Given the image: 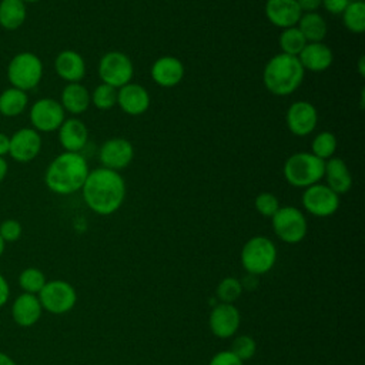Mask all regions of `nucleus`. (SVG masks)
<instances>
[{"instance_id": "nucleus-1", "label": "nucleus", "mask_w": 365, "mask_h": 365, "mask_svg": "<svg viewBox=\"0 0 365 365\" xmlns=\"http://www.w3.org/2000/svg\"><path fill=\"white\" fill-rule=\"evenodd\" d=\"M125 181L118 171L104 167L90 170L83 188L86 205L98 215H111L125 200Z\"/></svg>"}, {"instance_id": "nucleus-2", "label": "nucleus", "mask_w": 365, "mask_h": 365, "mask_svg": "<svg viewBox=\"0 0 365 365\" xmlns=\"http://www.w3.org/2000/svg\"><path fill=\"white\" fill-rule=\"evenodd\" d=\"M88 173L87 160L81 153L63 151L48 163L44 184L54 194L70 195L81 191Z\"/></svg>"}, {"instance_id": "nucleus-3", "label": "nucleus", "mask_w": 365, "mask_h": 365, "mask_svg": "<svg viewBox=\"0 0 365 365\" xmlns=\"http://www.w3.org/2000/svg\"><path fill=\"white\" fill-rule=\"evenodd\" d=\"M305 70L298 57L278 53L271 57L262 70V83L265 88L278 97L289 96L299 88L304 81Z\"/></svg>"}, {"instance_id": "nucleus-4", "label": "nucleus", "mask_w": 365, "mask_h": 365, "mask_svg": "<svg viewBox=\"0 0 365 365\" xmlns=\"http://www.w3.org/2000/svg\"><path fill=\"white\" fill-rule=\"evenodd\" d=\"M325 161L308 151L291 154L282 167L285 181L295 188H307L319 182L324 177Z\"/></svg>"}, {"instance_id": "nucleus-5", "label": "nucleus", "mask_w": 365, "mask_h": 365, "mask_svg": "<svg viewBox=\"0 0 365 365\" xmlns=\"http://www.w3.org/2000/svg\"><path fill=\"white\" fill-rule=\"evenodd\" d=\"M43 71V61L37 54L31 51H20L10 58L6 76L11 87L27 93L40 84Z\"/></svg>"}, {"instance_id": "nucleus-6", "label": "nucleus", "mask_w": 365, "mask_h": 365, "mask_svg": "<svg viewBox=\"0 0 365 365\" xmlns=\"http://www.w3.org/2000/svg\"><path fill=\"white\" fill-rule=\"evenodd\" d=\"M275 261L277 248L268 237H251L241 250V264L248 274L262 275L274 267Z\"/></svg>"}, {"instance_id": "nucleus-7", "label": "nucleus", "mask_w": 365, "mask_h": 365, "mask_svg": "<svg viewBox=\"0 0 365 365\" xmlns=\"http://www.w3.org/2000/svg\"><path fill=\"white\" fill-rule=\"evenodd\" d=\"M275 235L287 244L301 242L308 232V222L304 212L292 205L279 207L271 217Z\"/></svg>"}, {"instance_id": "nucleus-8", "label": "nucleus", "mask_w": 365, "mask_h": 365, "mask_svg": "<svg viewBox=\"0 0 365 365\" xmlns=\"http://www.w3.org/2000/svg\"><path fill=\"white\" fill-rule=\"evenodd\" d=\"M97 73L101 83L118 90L120 87L131 83L134 64L125 53L113 50L103 54L97 66Z\"/></svg>"}, {"instance_id": "nucleus-9", "label": "nucleus", "mask_w": 365, "mask_h": 365, "mask_svg": "<svg viewBox=\"0 0 365 365\" xmlns=\"http://www.w3.org/2000/svg\"><path fill=\"white\" fill-rule=\"evenodd\" d=\"M29 118L31 128L38 133H53L66 120V111L60 101L50 97L36 100L29 108Z\"/></svg>"}, {"instance_id": "nucleus-10", "label": "nucleus", "mask_w": 365, "mask_h": 365, "mask_svg": "<svg viewBox=\"0 0 365 365\" xmlns=\"http://www.w3.org/2000/svg\"><path fill=\"white\" fill-rule=\"evenodd\" d=\"M38 301L43 309L60 315L68 312L76 305L77 292L67 281L54 279L44 284L38 292Z\"/></svg>"}, {"instance_id": "nucleus-11", "label": "nucleus", "mask_w": 365, "mask_h": 365, "mask_svg": "<svg viewBox=\"0 0 365 365\" xmlns=\"http://www.w3.org/2000/svg\"><path fill=\"white\" fill-rule=\"evenodd\" d=\"M301 202L304 210L314 217H331L339 208V195L328 185L317 182L304 188Z\"/></svg>"}, {"instance_id": "nucleus-12", "label": "nucleus", "mask_w": 365, "mask_h": 365, "mask_svg": "<svg viewBox=\"0 0 365 365\" xmlns=\"http://www.w3.org/2000/svg\"><path fill=\"white\" fill-rule=\"evenodd\" d=\"M134 158V145L130 140L123 137H113L106 140L98 151L101 167L118 171L127 168Z\"/></svg>"}, {"instance_id": "nucleus-13", "label": "nucleus", "mask_w": 365, "mask_h": 365, "mask_svg": "<svg viewBox=\"0 0 365 365\" xmlns=\"http://www.w3.org/2000/svg\"><path fill=\"white\" fill-rule=\"evenodd\" d=\"M43 140L38 131L31 127H21L10 135L9 155L16 163H30L41 151Z\"/></svg>"}, {"instance_id": "nucleus-14", "label": "nucleus", "mask_w": 365, "mask_h": 365, "mask_svg": "<svg viewBox=\"0 0 365 365\" xmlns=\"http://www.w3.org/2000/svg\"><path fill=\"white\" fill-rule=\"evenodd\" d=\"M285 123L291 134L297 137H307L317 128L318 111L309 101H294L285 113Z\"/></svg>"}, {"instance_id": "nucleus-15", "label": "nucleus", "mask_w": 365, "mask_h": 365, "mask_svg": "<svg viewBox=\"0 0 365 365\" xmlns=\"http://www.w3.org/2000/svg\"><path fill=\"white\" fill-rule=\"evenodd\" d=\"M148 90L138 83H128L117 90V106L127 115H141L150 107Z\"/></svg>"}, {"instance_id": "nucleus-16", "label": "nucleus", "mask_w": 365, "mask_h": 365, "mask_svg": "<svg viewBox=\"0 0 365 365\" xmlns=\"http://www.w3.org/2000/svg\"><path fill=\"white\" fill-rule=\"evenodd\" d=\"M210 329L218 338H230L232 336L241 322L240 311L234 304H217L210 314Z\"/></svg>"}, {"instance_id": "nucleus-17", "label": "nucleus", "mask_w": 365, "mask_h": 365, "mask_svg": "<svg viewBox=\"0 0 365 365\" xmlns=\"http://www.w3.org/2000/svg\"><path fill=\"white\" fill-rule=\"evenodd\" d=\"M184 64L178 57L174 56H161L158 57L150 70L153 81L163 87L171 88L178 86L184 78Z\"/></svg>"}, {"instance_id": "nucleus-18", "label": "nucleus", "mask_w": 365, "mask_h": 365, "mask_svg": "<svg viewBox=\"0 0 365 365\" xmlns=\"http://www.w3.org/2000/svg\"><path fill=\"white\" fill-rule=\"evenodd\" d=\"M264 13L267 20L281 30L297 26L302 14L297 0H267Z\"/></svg>"}, {"instance_id": "nucleus-19", "label": "nucleus", "mask_w": 365, "mask_h": 365, "mask_svg": "<svg viewBox=\"0 0 365 365\" xmlns=\"http://www.w3.org/2000/svg\"><path fill=\"white\" fill-rule=\"evenodd\" d=\"M58 143L64 151L81 153L88 141V128L77 117H70L63 121L57 130Z\"/></svg>"}, {"instance_id": "nucleus-20", "label": "nucleus", "mask_w": 365, "mask_h": 365, "mask_svg": "<svg viewBox=\"0 0 365 365\" xmlns=\"http://www.w3.org/2000/svg\"><path fill=\"white\" fill-rule=\"evenodd\" d=\"M54 70L66 83H80L86 77V61L76 50H63L54 58Z\"/></svg>"}, {"instance_id": "nucleus-21", "label": "nucleus", "mask_w": 365, "mask_h": 365, "mask_svg": "<svg viewBox=\"0 0 365 365\" xmlns=\"http://www.w3.org/2000/svg\"><path fill=\"white\" fill-rule=\"evenodd\" d=\"M298 60L302 68L312 73H321L328 70L334 63V53L324 41L307 43L302 51L298 54Z\"/></svg>"}, {"instance_id": "nucleus-22", "label": "nucleus", "mask_w": 365, "mask_h": 365, "mask_svg": "<svg viewBox=\"0 0 365 365\" xmlns=\"http://www.w3.org/2000/svg\"><path fill=\"white\" fill-rule=\"evenodd\" d=\"M325 185H328L338 195L348 192L352 188V174L346 163L339 157H331L325 161L324 177Z\"/></svg>"}, {"instance_id": "nucleus-23", "label": "nucleus", "mask_w": 365, "mask_h": 365, "mask_svg": "<svg viewBox=\"0 0 365 365\" xmlns=\"http://www.w3.org/2000/svg\"><path fill=\"white\" fill-rule=\"evenodd\" d=\"M41 311L43 308L38 297H36L34 294L23 292L13 302L11 317L14 322L20 327H31L40 319Z\"/></svg>"}, {"instance_id": "nucleus-24", "label": "nucleus", "mask_w": 365, "mask_h": 365, "mask_svg": "<svg viewBox=\"0 0 365 365\" xmlns=\"http://www.w3.org/2000/svg\"><path fill=\"white\" fill-rule=\"evenodd\" d=\"M60 104L66 113L73 115L83 114L91 104L90 91L81 83H67L61 90Z\"/></svg>"}, {"instance_id": "nucleus-25", "label": "nucleus", "mask_w": 365, "mask_h": 365, "mask_svg": "<svg viewBox=\"0 0 365 365\" xmlns=\"http://www.w3.org/2000/svg\"><path fill=\"white\" fill-rule=\"evenodd\" d=\"M27 19V4L21 0H0V27L6 31L20 29Z\"/></svg>"}, {"instance_id": "nucleus-26", "label": "nucleus", "mask_w": 365, "mask_h": 365, "mask_svg": "<svg viewBox=\"0 0 365 365\" xmlns=\"http://www.w3.org/2000/svg\"><path fill=\"white\" fill-rule=\"evenodd\" d=\"M297 27L302 33L307 43L324 41L328 33L327 21L318 11L302 13L297 23Z\"/></svg>"}, {"instance_id": "nucleus-27", "label": "nucleus", "mask_w": 365, "mask_h": 365, "mask_svg": "<svg viewBox=\"0 0 365 365\" xmlns=\"http://www.w3.org/2000/svg\"><path fill=\"white\" fill-rule=\"evenodd\" d=\"M29 107V96L16 87H7L0 93V114L3 117H17Z\"/></svg>"}, {"instance_id": "nucleus-28", "label": "nucleus", "mask_w": 365, "mask_h": 365, "mask_svg": "<svg viewBox=\"0 0 365 365\" xmlns=\"http://www.w3.org/2000/svg\"><path fill=\"white\" fill-rule=\"evenodd\" d=\"M341 16L348 31L354 34L365 31V1H351Z\"/></svg>"}, {"instance_id": "nucleus-29", "label": "nucleus", "mask_w": 365, "mask_h": 365, "mask_svg": "<svg viewBox=\"0 0 365 365\" xmlns=\"http://www.w3.org/2000/svg\"><path fill=\"white\" fill-rule=\"evenodd\" d=\"M278 44H279L281 53L298 57V54L305 47L307 40L304 38V36L298 30V27L294 26V27H288V29L281 30L279 37H278Z\"/></svg>"}, {"instance_id": "nucleus-30", "label": "nucleus", "mask_w": 365, "mask_h": 365, "mask_svg": "<svg viewBox=\"0 0 365 365\" xmlns=\"http://www.w3.org/2000/svg\"><path fill=\"white\" fill-rule=\"evenodd\" d=\"M336 137L331 131H319L311 143V151L315 157L327 161L331 157H334L336 151Z\"/></svg>"}, {"instance_id": "nucleus-31", "label": "nucleus", "mask_w": 365, "mask_h": 365, "mask_svg": "<svg viewBox=\"0 0 365 365\" xmlns=\"http://www.w3.org/2000/svg\"><path fill=\"white\" fill-rule=\"evenodd\" d=\"M91 104L98 110H111L114 106H117V88L100 83L93 93H90Z\"/></svg>"}, {"instance_id": "nucleus-32", "label": "nucleus", "mask_w": 365, "mask_h": 365, "mask_svg": "<svg viewBox=\"0 0 365 365\" xmlns=\"http://www.w3.org/2000/svg\"><path fill=\"white\" fill-rule=\"evenodd\" d=\"M46 282L44 274L37 268H26L19 275V284L27 294H38Z\"/></svg>"}, {"instance_id": "nucleus-33", "label": "nucleus", "mask_w": 365, "mask_h": 365, "mask_svg": "<svg viewBox=\"0 0 365 365\" xmlns=\"http://www.w3.org/2000/svg\"><path fill=\"white\" fill-rule=\"evenodd\" d=\"M215 292H217V298L221 302L234 304L241 297V292H242L241 281L234 277H227L217 285Z\"/></svg>"}, {"instance_id": "nucleus-34", "label": "nucleus", "mask_w": 365, "mask_h": 365, "mask_svg": "<svg viewBox=\"0 0 365 365\" xmlns=\"http://www.w3.org/2000/svg\"><path fill=\"white\" fill-rule=\"evenodd\" d=\"M254 205H255V210L259 215L268 217V218H271L278 211V208L281 207L278 197L274 195L272 192H268V191L259 192L255 197Z\"/></svg>"}, {"instance_id": "nucleus-35", "label": "nucleus", "mask_w": 365, "mask_h": 365, "mask_svg": "<svg viewBox=\"0 0 365 365\" xmlns=\"http://www.w3.org/2000/svg\"><path fill=\"white\" fill-rule=\"evenodd\" d=\"M230 351L244 362L254 356L257 351V344L250 335H240L232 341Z\"/></svg>"}, {"instance_id": "nucleus-36", "label": "nucleus", "mask_w": 365, "mask_h": 365, "mask_svg": "<svg viewBox=\"0 0 365 365\" xmlns=\"http://www.w3.org/2000/svg\"><path fill=\"white\" fill-rule=\"evenodd\" d=\"M21 224L17 220H4L0 224V237L4 242H14L21 237Z\"/></svg>"}, {"instance_id": "nucleus-37", "label": "nucleus", "mask_w": 365, "mask_h": 365, "mask_svg": "<svg viewBox=\"0 0 365 365\" xmlns=\"http://www.w3.org/2000/svg\"><path fill=\"white\" fill-rule=\"evenodd\" d=\"M208 365H242V361L231 351H220L210 359Z\"/></svg>"}, {"instance_id": "nucleus-38", "label": "nucleus", "mask_w": 365, "mask_h": 365, "mask_svg": "<svg viewBox=\"0 0 365 365\" xmlns=\"http://www.w3.org/2000/svg\"><path fill=\"white\" fill-rule=\"evenodd\" d=\"M351 0H321V7H324L329 14H342Z\"/></svg>"}, {"instance_id": "nucleus-39", "label": "nucleus", "mask_w": 365, "mask_h": 365, "mask_svg": "<svg viewBox=\"0 0 365 365\" xmlns=\"http://www.w3.org/2000/svg\"><path fill=\"white\" fill-rule=\"evenodd\" d=\"M297 4L302 13H314L321 7V0H297Z\"/></svg>"}, {"instance_id": "nucleus-40", "label": "nucleus", "mask_w": 365, "mask_h": 365, "mask_svg": "<svg viewBox=\"0 0 365 365\" xmlns=\"http://www.w3.org/2000/svg\"><path fill=\"white\" fill-rule=\"evenodd\" d=\"M9 295H10L9 284H7L6 278L0 274V307H3V305L7 302Z\"/></svg>"}, {"instance_id": "nucleus-41", "label": "nucleus", "mask_w": 365, "mask_h": 365, "mask_svg": "<svg viewBox=\"0 0 365 365\" xmlns=\"http://www.w3.org/2000/svg\"><path fill=\"white\" fill-rule=\"evenodd\" d=\"M9 147H10V135L0 131V157L9 155Z\"/></svg>"}, {"instance_id": "nucleus-42", "label": "nucleus", "mask_w": 365, "mask_h": 365, "mask_svg": "<svg viewBox=\"0 0 365 365\" xmlns=\"http://www.w3.org/2000/svg\"><path fill=\"white\" fill-rule=\"evenodd\" d=\"M9 173V164L4 157H0V182L7 177Z\"/></svg>"}, {"instance_id": "nucleus-43", "label": "nucleus", "mask_w": 365, "mask_h": 365, "mask_svg": "<svg viewBox=\"0 0 365 365\" xmlns=\"http://www.w3.org/2000/svg\"><path fill=\"white\" fill-rule=\"evenodd\" d=\"M0 365H16V362L4 352H0Z\"/></svg>"}, {"instance_id": "nucleus-44", "label": "nucleus", "mask_w": 365, "mask_h": 365, "mask_svg": "<svg viewBox=\"0 0 365 365\" xmlns=\"http://www.w3.org/2000/svg\"><path fill=\"white\" fill-rule=\"evenodd\" d=\"M364 56L359 58V61H358V66H359V74L364 77V74H365V71H364Z\"/></svg>"}, {"instance_id": "nucleus-45", "label": "nucleus", "mask_w": 365, "mask_h": 365, "mask_svg": "<svg viewBox=\"0 0 365 365\" xmlns=\"http://www.w3.org/2000/svg\"><path fill=\"white\" fill-rule=\"evenodd\" d=\"M4 245H6V242L3 241V238L0 237V255L3 254V251H4Z\"/></svg>"}, {"instance_id": "nucleus-46", "label": "nucleus", "mask_w": 365, "mask_h": 365, "mask_svg": "<svg viewBox=\"0 0 365 365\" xmlns=\"http://www.w3.org/2000/svg\"><path fill=\"white\" fill-rule=\"evenodd\" d=\"M23 3H26V4H30V3H37V1H40V0H21Z\"/></svg>"}, {"instance_id": "nucleus-47", "label": "nucleus", "mask_w": 365, "mask_h": 365, "mask_svg": "<svg viewBox=\"0 0 365 365\" xmlns=\"http://www.w3.org/2000/svg\"><path fill=\"white\" fill-rule=\"evenodd\" d=\"M351 1H365V0H351Z\"/></svg>"}]
</instances>
